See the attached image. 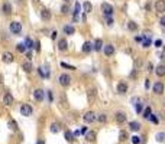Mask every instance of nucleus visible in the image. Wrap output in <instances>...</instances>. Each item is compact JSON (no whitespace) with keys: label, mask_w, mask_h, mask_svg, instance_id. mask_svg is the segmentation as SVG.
I'll return each instance as SVG.
<instances>
[{"label":"nucleus","mask_w":165,"mask_h":144,"mask_svg":"<svg viewBox=\"0 0 165 144\" xmlns=\"http://www.w3.org/2000/svg\"><path fill=\"white\" fill-rule=\"evenodd\" d=\"M126 91H128V85H126L125 82H120L117 85V92L119 94H125Z\"/></svg>","instance_id":"a211bd4d"},{"label":"nucleus","mask_w":165,"mask_h":144,"mask_svg":"<svg viewBox=\"0 0 165 144\" xmlns=\"http://www.w3.org/2000/svg\"><path fill=\"white\" fill-rule=\"evenodd\" d=\"M129 127H130V130H132V131H139V130H141V124H139L138 121H130Z\"/></svg>","instance_id":"2eb2a0df"},{"label":"nucleus","mask_w":165,"mask_h":144,"mask_svg":"<svg viewBox=\"0 0 165 144\" xmlns=\"http://www.w3.org/2000/svg\"><path fill=\"white\" fill-rule=\"evenodd\" d=\"M74 132L72 131H70V130H67V131H65V140H67V141H68V143H71V141H74Z\"/></svg>","instance_id":"6ab92c4d"},{"label":"nucleus","mask_w":165,"mask_h":144,"mask_svg":"<svg viewBox=\"0 0 165 144\" xmlns=\"http://www.w3.org/2000/svg\"><path fill=\"white\" fill-rule=\"evenodd\" d=\"M159 23H161L162 26H165V16H162V17H161V20H159Z\"/></svg>","instance_id":"09e8293b"},{"label":"nucleus","mask_w":165,"mask_h":144,"mask_svg":"<svg viewBox=\"0 0 165 144\" xmlns=\"http://www.w3.org/2000/svg\"><path fill=\"white\" fill-rule=\"evenodd\" d=\"M155 46H156V48H161V46H162V40L156 39V40H155Z\"/></svg>","instance_id":"37998d69"},{"label":"nucleus","mask_w":165,"mask_h":144,"mask_svg":"<svg viewBox=\"0 0 165 144\" xmlns=\"http://www.w3.org/2000/svg\"><path fill=\"white\" fill-rule=\"evenodd\" d=\"M149 120L152 121L153 124H158V122H159V120H158V117H156V115H155V114H151V117H149Z\"/></svg>","instance_id":"4c0bfd02"},{"label":"nucleus","mask_w":165,"mask_h":144,"mask_svg":"<svg viewBox=\"0 0 165 144\" xmlns=\"http://www.w3.org/2000/svg\"><path fill=\"white\" fill-rule=\"evenodd\" d=\"M141 65H142V61L138 58V59H136V66H141Z\"/></svg>","instance_id":"603ef678"},{"label":"nucleus","mask_w":165,"mask_h":144,"mask_svg":"<svg viewBox=\"0 0 165 144\" xmlns=\"http://www.w3.org/2000/svg\"><path fill=\"white\" fill-rule=\"evenodd\" d=\"M119 140H120V141H125V140H128V132L122 130V131H120V134H119Z\"/></svg>","instance_id":"7c9ffc66"},{"label":"nucleus","mask_w":165,"mask_h":144,"mask_svg":"<svg viewBox=\"0 0 165 144\" xmlns=\"http://www.w3.org/2000/svg\"><path fill=\"white\" fill-rule=\"evenodd\" d=\"M23 45H25V48H29V49H30V48H33V45H35V43H33V40H32V39L26 38V40H25Z\"/></svg>","instance_id":"c85d7f7f"},{"label":"nucleus","mask_w":165,"mask_h":144,"mask_svg":"<svg viewBox=\"0 0 165 144\" xmlns=\"http://www.w3.org/2000/svg\"><path fill=\"white\" fill-rule=\"evenodd\" d=\"M80 134H81V132H80L78 130H77V131H74V137H77V135H80Z\"/></svg>","instance_id":"864d4df0"},{"label":"nucleus","mask_w":165,"mask_h":144,"mask_svg":"<svg viewBox=\"0 0 165 144\" xmlns=\"http://www.w3.org/2000/svg\"><path fill=\"white\" fill-rule=\"evenodd\" d=\"M26 58H28V59H30V58H32V52H30V51L26 52Z\"/></svg>","instance_id":"3c124183"},{"label":"nucleus","mask_w":165,"mask_h":144,"mask_svg":"<svg viewBox=\"0 0 165 144\" xmlns=\"http://www.w3.org/2000/svg\"><path fill=\"white\" fill-rule=\"evenodd\" d=\"M106 25H107V26H112V25H113V19H112V17H107Z\"/></svg>","instance_id":"a18cd8bd"},{"label":"nucleus","mask_w":165,"mask_h":144,"mask_svg":"<svg viewBox=\"0 0 165 144\" xmlns=\"http://www.w3.org/2000/svg\"><path fill=\"white\" fill-rule=\"evenodd\" d=\"M153 92L158 94V95H161V94L164 92V84H162V82H155V84H153Z\"/></svg>","instance_id":"6e6552de"},{"label":"nucleus","mask_w":165,"mask_h":144,"mask_svg":"<svg viewBox=\"0 0 165 144\" xmlns=\"http://www.w3.org/2000/svg\"><path fill=\"white\" fill-rule=\"evenodd\" d=\"M96 120H99L100 122H106V121H107V115L106 114H99Z\"/></svg>","instance_id":"2f4dec72"},{"label":"nucleus","mask_w":165,"mask_h":144,"mask_svg":"<svg viewBox=\"0 0 165 144\" xmlns=\"http://www.w3.org/2000/svg\"><path fill=\"white\" fill-rule=\"evenodd\" d=\"M87 98H89L90 102H93L96 98V88H90L89 91H87Z\"/></svg>","instance_id":"4468645a"},{"label":"nucleus","mask_w":165,"mask_h":144,"mask_svg":"<svg viewBox=\"0 0 165 144\" xmlns=\"http://www.w3.org/2000/svg\"><path fill=\"white\" fill-rule=\"evenodd\" d=\"M80 9H81L80 3H75V6H74V16H77V15L80 13Z\"/></svg>","instance_id":"e433bc0d"},{"label":"nucleus","mask_w":165,"mask_h":144,"mask_svg":"<svg viewBox=\"0 0 165 144\" xmlns=\"http://www.w3.org/2000/svg\"><path fill=\"white\" fill-rule=\"evenodd\" d=\"M155 10L158 12V13L165 12V0H156L155 2Z\"/></svg>","instance_id":"423d86ee"},{"label":"nucleus","mask_w":165,"mask_h":144,"mask_svg":"<svg viewBox=\"0 0 165 144\" xmlns=\"http://www.w3.org/2000/svg\"><path fill=\"white\" fill-rule=\"evenodd\" d=\"M44 95H45V92L42 91V89H35V92H33V97H35L36 101H42Z\"/></svg>","instance_id":"ddd939ff"},{"label":"nucleus","mask_w":165,"mask_h":144,"mask_svg":"<svg viewBox=\"0 0 165 144\" xmlns=\"http://www.w3.org/2000/svg\"><path fill=\"white\" fill-rule=\"evenodd\" d=\"M101 12L104 13V16L110 17L113 15V6L110 5V3H103V5H101Z\"/></svg>","instance_id":"20e7f679"},{"label":"nucleus","mask_w":165,"mask_h":144,"mask_svg":"<svg viewBox=\"0 0 165 144\" xmlns=\"http://www.w3.org/2000/svg\"><path fill=\"white\" fill-rule=\"evenodd\" d=\"M33 2H35V3H36V2H39V0H33Z\"/></svg>","instance_id":"13d9d810"},{"label":"nucleus","mask_w":165,"mask_h":144,"mask_svg":"<svg viewBox=\"0 0 165 144\" xmlns=\"http://www.w3.org/2000/svg\"><path fill=\"white\" fill-rule=\"evenodd\" d=\"M58 49L59 51H65V49H67V40L65 39H61L58 42Z\"/></svg>","instance_id":"5701e85b"},{"label":"nucleus","mask_w":165,"mask_h":144,"mask_svg":"<svg viewBox=\"0 0 165 144\" xmlns=\"http://www.w3.org/2000/svg\"><path fill=\"white\" fill-rule=\"evenodd\" d=\"M49 36H51V39H55V38H57V32H55V30H54L52 33L49 35Z\"/></svg>","instance_id":"8fccbe9b"},{"label":"nucleus","mask_w":165,"mask_h":144,"mask_svg":"<svg viewBox=\"0 0 165 144\" xmlns=\"http://www.w3.org/2000/svg\"><path fill=\"white\" fill-rule=\"evenodd\" d=\"M41 17L44 20H49L51 19V12L48 10V9H42L41 10Z\"/></svg>","instance_id":"dca6fc26"},{"label":"nucleus","mask_w":165,"mask_h":144,"mask_svg":"<svg viewBox=\"0 0 165 144\" xmlns=\"http://www.w3.org/2000/svg\"><path fill=\"white\" fill-rule=\"evenodd\" d=\"M86 140H87V141H94L96 140V131H87Z\"/></svg>","instance_id":"412c9836"},{"label":"nucleus","mask_w":165,"mask_h":144,"mask_svg":"<svg viewBox=\"0 0 165 144\" xmlns=\"http://www.w3.org/2000/svg\"><path fill=\"white\" fill-rule=\"evenodd\" d=\"M116 121H117L119 124H123L125 121H126V114H125V112H122V111L116 112Z\"/></svg>","instance_id":"f8f14e48"},{"label":"nucleus","mask_w":165,"mask_h":144,"mask_svg":"<svg viewBox=\"0 0 165 144\" xmlns=\"http://www.w3.org/2000/svg\"><path fill=\"white\" fill-rule=\"evenodd\" d=\"M3 102H5V105H12L13 104V95L12 94L6 92V94L3 95Z\"/></svg>","instance_id":"9d476101"},{"label":"nucleus","mask_w":165,"mask_h":144,"mask_svg":"<svg viewBox=\"0 0 165 144\" xmlns=\"http://www.w3.org/2000/svg\"><path fill=\"white\" fill-rule=\"evenodd\" d=\"M35 49H36V52L41 51V43L39 42H35Z\"/></svg>","instance_id":"49530a36"},{"label":"nucleus","mask_w":165,"mask_h":144,"mask_svg":"<svg viewBox=\"0 0 165 144\" xmlns=\"http://www.w3.org/2000/svg\"><path fill=\"white\" fill-rule=\"evenodd\" d=\"M22 68H23L26 72H30V71H32V63H30V61H26V62H23Z\"/></svg>","instance_id":"b1692460"},{"label":"nucleus","mask_w":165,"mask_h":144,"mask_svg":"<svg viewBox=\"0 0 165 144\" xmlns=\"http://www.w3.org/2000/svg\"><path fill=\"white\" fill-rule=\"evenodd\" d=\"M2 82H3V75L0 74V84H2Z\"/></svg>","instance_id":"4d7b16f0"},{"label":"nucleus","mask_w":165,"mask_h":144,"mask_svg":"<svg viewBox=\"0 0 165 144\" xmlns=\"http://www.w3.org/2000/svg\"><path fill=\"white\" fill-rule=\"evenodd\" d=\"M61 66H62V68H67V69H71V71L75 69L74 66H71V65H68V63H65V62H61Z\"/></svg>","instance_id":"58836bf2"},{"label":"nucleus","mask_w":165,"mask_h":144,"mask_svg":"<svg viewBox=\"0 0 165 144\" xmlns=\"http://www.w3.org/2000/svg\"><path fill=\"white\" fill-rule=\"evenodd\" d=\"M82 9H84V12H91V9H93V6H91V3L90 2H84V5H82Z\"/></svg>","instance_id":"a878e982"},{"label":"nucleus","mask_w":165,"mask_h":144,"mask_svg":"<svg viewBox=\"0 0 165 144\" xmlns=\"http://www.w3.org/2000/svg\"><path fill=\"white\" fill-rule=\"evenodd\" d=\"M101 48H103V42H101V39H97V40L94 42V49H96L97 52H99V51L101 49Z\"/></svg>","instance_id":"bb28decb"},{"label":"nucleus","mask_w":165,"mask_h":144,"mask_svg":"<svg viewBox=\"0 0 165 144\" xmlns=\"http://www.w3.org/2000/svg\"><path fill=\"white\" fill-rule=\"evenodd\" d=\"M10 32L15 35H19L22 32V23L18 22V20H15V22L10 23Z\"/></svg>","instance_id":"f257e3e1"},{"label":"nucleus","mask_w":165,"mask_h":144,"mask_svg":"<svg viewBox=\"0 0 165 144\" xmlns=\"http://www.w3.org/2000/svg\"><path fill=\"white\" fill-rule=\"evenodd\" d=\"M148 71H149V72H152L153 71V65L152 63H148Z\"/></svg>","instance_id":"de8ad7c7"},{"label":"nucleus","mask_w":165,"mask_h":144,"mask_svg":"<svg viewBox=\"0 0 165 144\" xmlns=\"http://www.w3.org/2000/svg\"><path fill=\"white\" fill-rule=\"evenodd\" d=\"M62 30H64V33H67V35H74V32H75V29L72 28V26H70V25L64 26V28H62Z\"/></svg>","instance_id":"aec40b11"},{"label":"nucleus","mask_w":165,"mask_h":144,"mask_svg":"<svg viewBox=\"0 0 165 144\" xmlns=\"http://www.w3.org/2000/svg\"><path fill=\"white\" fill-rule=\"evenodd\" d=\"M155 140H156L158 143H164L165 141V132H158V134L155 135Z\"/></svg>","instance_id":"4be33fe9"},{"label":"nucleus","mask_w":165,"mask_h":144,"mask_svg":"<svg viewBox=\"0 0 165 144\" xmlns=\"http://www.w3.org/2000/svg\"><path fill=\"white\" fill-rule=\"evenodd\" d=\"M68 10H70L68 5H62V7H61V12H62V13H68Z\"/></svg>","instance_id":"a19ab883"},{"label":"nucleus","mask_w":165,"mask_h":144,"mask_svg":"<svg viewBox=\"0 0 165 144\" xmlns=\"http://www.w3.org/2000/svg\"><path fill=\"white\" fill-rule=\"evenodd\" d=\"M36 144H45V143H44V140H39V141H38Z\"/></svg>","instance_id":"6e6d98bb"},{"label":"nucleus","mask_w":165,"mask_h":144,"mask_svg":"<svg viewBox=\"0 0 165 144\" xmlns=\"http://www.w3.org/2000/svg\"><path fill=\"white\" fill-rule=\"evenodd\" d=\"M38 74L41 75L42 78H47V75H45V72H44V68H41V66H39V69H38Z\"/></svg>","instance_id":"79ce46f5"},{"label":"nucleus","mask_w":165,"mask_h":144,"mask_svg":"<svg viewBox=\"0 0 165 144\" xmlns=\"http://www.w3.org/2000/svg\"><path fill=\"white\" fill-rule=\"evenodd\" d=\"M128 29H129V30H136V29H138V23H135L133 20L128 22Z\"/></svg>","instance_id":"cd10ccee"},{"label":"nucleus","mask_w":165,"mask_h":144,"mask_svg":"<svg viewBox=\"0 0 165 144\" xmlns=\"http://www.w3.org/2000/svg\"><path fill=\"white\" fill-rule=\"evenodd\" d=\"M155 72L158 76H164L165 75V65H158L156 68H155Z\"/></svg>","instance_id":"f3484780"},{"label":"nucleus","mask_w":165,"mask_h":144,"mask_svg":"<svg viewBox=\"0 0 165 144\" xmlns=\"http://www.w3.org/2000/svg\"><path fill=\"white\" fill-rule=\"evenodd\" d=\"M151 114H152V112H151V108H149V107H146V108H145V111H143V117H145V118H149V117H151Z\"/></svg>","instance_id":"72a5a7b5"},{"label":"nucleus","mask_w":165,"mask_h":144,"mask_svg":"<svg viewBox=\"0 0 165 144\" xmlns=\"http://www.w3.org/2000/svg\"><path fill=\"white\" fill-rule=\"evenodd\" d=\"M145 88H149V81H145Z\"/></svg>","instance_id":"5fc2aeb1"},{"label":"nucleus","mask_w":165,"mask_h":144,"mask_svg":"<svg viewBox=\"0 0 165 144\" xmlns=\"http://www.w3.org/2000/svg\"><path fill=\"white\" fill-rule=\"evenodd\" d=\"M20 114L23 115V117H29L32 114V107H30L29 104H22V107H20Z\"/></svg>","instance_id":"39448f33"},{"label":"nucleus","mask_w":165,"mask_h":144,"mask_svg":"<svg viewBox=\"0 0 165 144\" xmlns=\"http://www.w3.org/2000/svg\"><path fill=\"white\" fill-rule=\"evenodd\" d=\"M96 118H97V115H96V112H93V111H87L86 114L82 115V120L86 121V122H89V124L94 122Z\"/></svg>","instance_id":"7ed1b4c3"},{"label":"nucleus","mask_w":165,"mask_h":144,"mask_svg":"<svg viewBox=\"0 0 165 144\" xmlns=\"http://www.w3.org/2000/svg\"><path fill=\"white\" fill-rule=\"evenodd\" d=\"M103 49H104V55H106V56H112L113 53H114V46L110 45V43H109V45H104Z\"/></svg>","instance_id":"1a4fd4ad"},{"label":"nucleus","mask_w":165,"mask_h":144,"mask_svg":"<svg viewBox=\"0 0 165 144\" xmlns=\"http://www.w3.org/2000/svg\"><path fill=\"white\" fill-rule=\"evenodd\" d=\"M48 99L52 102V99H54V94H52V91H48Z\"/></svg>","instance_id":"c03bdc74"},{"label":"nucleus","mask_w":165,"mask_h":144,"mask_svg":"<svg viewBox=\"0 0 165 144\" xmlns=\"http://www.w3.org/2000/svg\"><path fill=\"white\" fill-rule=\"evenodd\" d=\"M65 2H67V0H65Z\"/></svg>","instance_id":"bf43d9fd"},{"label":"nucleus","mask_w":165,"mask_h":144,"mask_svg":"<svg viewBox=\"0 0 165 144\" xmlns=\"http://www.w3.org/2000/svg\"><path fill=\"white\" fill-rule=\"evenodd\" d=\"M2 12L6 15V16H9V15H12V5L9 3V2H5L3 5H2Z\"/></svg>","instance_id":"0eeeda50"},{"label":"nucleus","mask_w":165,"mask_h":144,"mask_svg":"<svg viewBox=\"0 0 165 144\" xmlns=\"http://www.w3.org/2000/svg\"><path fill=\"white\" fill-rule=\"evenodd\" d=\"M142 141V137H138V135H133L132 137V143L133 144H139Z\"/></svg>","instance_id":"c9c22d12"},{"label":"nucleus","mask_w":165,"mask_h":144,"mask_svg":"<svg viewBox=\"0 0 165 144\" xmlns=\"http://www.w3.org/2000/svg\"><path fill=\"white\" fill-rule=\"evenodd\" d=\"M91 46H93V45H91L90 42H86V43L82 45V52H90V51H91V49H93Z\"/></svg>","instance_id":"c756f323"},{"label":"nucleus","mask_w":165,"mask_h":144,"mask_svg":"<svg viewBox=\"0 0 165 144\" xmlns=\"http://www.w3.org/2000/svg\"><path fill=\"white\" fill-rule=\"evenodd\" d=\"M51 131L52 132H58L59 131V125L57 124V122H54L52 125H51Z\"/></svg>","instance_id":"f704fd0d"},{"label":"nucleus","mask_w":165,"mask_h":144,"mask_svg":"<svg viewBox=\"0 0 165 144\" xmlns=\"http://www.w3.org/2000/svg\"><path fill=\"white\" fill-rule=\"evenodd\" d=\"M2 59H3V62H6V63H12L13 62V55L10 52H5V53L2 55Z\"/></svg>","instance_id":"9b49d317"},{"label":"nucleus","mask_w":165,"mask_h":144,"mask_svg":"<svg viewBox=\"0 0 165 144\" xmlns=\"http://www.w3.org/2000/svg\"><path fill=\"white\" fill-rule=\"evenodd\" d=\"M9 127H10V130H12V131H18V122H16L15 120L9 121Z\"/></svg>","instance_id":"393cba45"},{"label":"nucleus","mask_w":165,"mask_h":144,"mask_svg":"<svg viewBox=\"0 0 165 144\" xmlns=\"http://www.w3.org/2000/svg\"><path fill=\"white\" fill-rule=\"evenodd\" d=\"M135 105H136V112H138V114H141L142 109H143V102H141V101H139V102L135 104Z\"/></svg>","instance_id":"473e14b6"},{"label":"nucleus","mask_w":165,"mask_h":144,"mask_svg":"<svg viewBox=\"0 0 165 144\" xmlns=\"http://www.w3.org/2000/svg\"><path fill=\"white\" fill-rule=\"evenodd\" d=\"M16 49H18L19 52H25V45H23V43H18Z\"/></svg>","instance_id":"ea45409f"},{"label":"nucleus","mask_w":165,"mask_h":144,"mask_svg":"<svg viewBox=\"0 0 165 144\" xmlns=\"http://www.w3.org/2000/svg\"><path fill=\"white\" fill-rule=\"evenodd\" d=\"M58 81H59V85L68 86L71 84V76L68 74H61L59 75V78H58Z\"/></svg>","instance_id":"f03ea898"}]
</instances>
